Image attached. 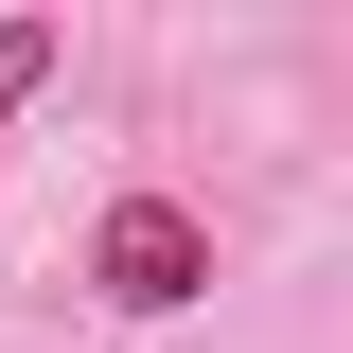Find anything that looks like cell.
Masks as SVG:
<instances>
[{
	"label": "cell",
	"mask_w": 353,
	"mask_h": 353,
	"mask_svg": "<svg viewBox=\"0 0 353 353\" xmlns=\"http://www.w3.org/2000/svg\"><path fill=\"white\" fill-rule=\"evenodd\" d=\"M212 283V230L176 212V194H106V230H88V301L106 318H176Z\"/></svg>",
	"instance_id": "obj_1"
},
{
	"label": "cell",
	"mask_w": 353,
	"mask_h": 353,
	"mask_svg": "<svg viewBox=\"0 0 353 353\" xmlns=\"http://www.w3.org/2000/svg\"><path fill=\"white\" fill-rule=\"evenodd\" d=\"M53 53H71V36H53V18H0V124H18V106H36V88H53Z\"/></svg>",
	"instance_id": "obj_2"
}]
</instances>
